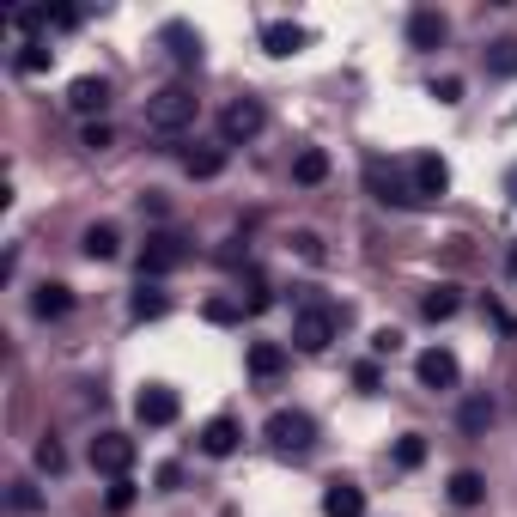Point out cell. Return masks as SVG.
Segmentation results:
<instances>
[{
    "label": "cell",
    "instance_id": "obj_1",
    "mask_svg": "<svg viewBox=\"0 0 517 517\" xmlns=\"http://www.w3.org/2000/svg\"><path fill=\"white\" fill-rule=\"evenodd\" d=\"M335 335H341V311H335V305H323V299H305L299 311H292V341H299L305 353H323Z\"/></svg>",
    "mask_w": 517,
    "mask_h": 517
},
{
    "label": "cell",
    "instance_id": "obj_2",
    "mask_svg": "<svg viewBox=\"0 0 517 517\" xmlns=\"http://www.w3.org/2000/svg\"><path fill=\"white\" fill-rule=\"evenodd\" d=\"M268 445L286 451V457H305V451L317 445V420H311L305 408H274V414H268Z\"/></svg>",
    "mask_w": 517,
    "mask_h": 517
},
{
    "label": "cell",
    "instance_id": "obj_3",
    "mask_svg": "<svg viewBox=\"0 0 517 517\" xmlns=\"http://www.w3.org/2000/svg\"><path fill=\"white\" fill-rule=\"evenodd\" d=\"M195 122V98L189 92H153V98H146V128H153V134H183Z\"/></svg>",
    "mask_w": 517,
    "mask_h": 517
},
{
    "label": "cell",
    "instance_id": "obj_4",
    "mask_svg": "<svg viewBox=\"0 0 517 517\" xmlns=\"http://www.w3.org/2000/svg\"><path fill=\"white\" fill-rule=\"evenodd\" d=\"M92 469L110 475V481H122V475L134 469V438H128V432H98V438H92Z\"/></svg>",
    "mask_w": 517,
    "mask_h": 517
},
{
    "label": "cell",
    "instance_id": "obj_5",
    "mask_svg": "<svg viewBox=\"0 0 517 517\" xmlns=\"http://www.w3.org/2000/svg\"><path fill=\"white\" fill-rule=\"evenodd\" d=\"M262 128H268V110H262L256 98H232L226 110H219V134H226L232 146H238V140H256Z\"/></svg>",
    "mask_w": 517,
    "mask_h": 517
},
{
    "label": "cell",
    "instance_id": "obj_6",
    "mask_svg": "<svg viewBox=\"0 0 517 517\" xmlns=\"http://www.w3.org/2000/svg\"><path fill=\"white\" fill-rule=\"evenodd\" d=\"M414 378H420L426 390H457L463 365H457V353H451V347H426V353L414 359Z\"/></svg>",
    "mask_w": 517,
    "mask_h": 517
},
{
    "label": "cell",
    "instance_id": "obj_7",
    "mask_svg": "<svg viewBox=\"0 0 517 517\" xmlns=\"http://www.w3.org/2000/svg\"><path fill=\"white\" fill-rule=\"evenodd\" d=\"M408 189H414V201H438V195L451 189L445 159H438V153H414V165H408Z\"/></svg>",
    "mask_w": 517,
    "mask_h": 517
},
{
    "label": "cell",
    "instance_id": "obj_8",
    "mask_svg": "<svg viewBox=\"0 0 517 517\" xmlns=\"http://www.w3.org/2000/svg\"><path fill=\"white\" fill-rule=\"evenodd\" d=\"M183 262V244L171 238V232H153L146 238V250H140V280H159V274H171Z\"/></svg>",
    "mask_w": 517,
    "mask_h": 517
},
{
    "label": "cell",
    "instance_id": "obj_9",
    "mask_svg": "<svg viewBox=\"0 0 517 517\" xmlns=\"http://www.w3.org/2000/svg\"><path fill=\"white\" fill-rule=\"evenodd\" d=\"M134 414H140V426H171V420L183 414V402H177V390H165V384H153V390H140V402H134Z\"/></svg>",
    "mask_w": 517,
    "mask_h": 517
},
{
    "label": "cell",
    "instance_id": "obj_10",
    "mask_svg": "<svg viewBox=\"0 0 517 517\" xmlns=\"http://www.w3.org/2000/svg\"><path fill=\"white\" fill-rule=\"evenodd\" d=\"M238 438H244V426H238L232 414H213V420L201 426V451H207V457H232Z\"/></svg>",
    "mask_w": 517,
    "mask_h": 517
},
{
    "label": "cell",
    "instance_id": "obj_11",
    "mask_svg": "<svg viewBox=\"0 0 517 517\" xmlns=\"http://www.w3.org/2000/svg\"><path fill=\"white\" fill-rule=\"evenodd\" d=\"M73 311V292L61 286V280H43L37 292H31V317L37 323H55V317H67Z\"/></svg>",
    "mask_w": 517,
    "mask_h": 517
},
{
    "label": "cell",
    "instance_id": "obj_12",
    "mask_svg": "<svg viewBox=\"0 0 517 517\" xmlns=\"http://www.w3.org/2000/svg\"><path fill=\"white\" fill-rule=\"evenodd\" d=\"M67 104L80 110V116H92V110H104L110 104V80H98V73H80V80L67 86Z\"/></svg>",
    "mask_w": 517,
    "mask_h": 517
},
{
    "label": "cell",
    "instance_id": "obj_13",
    "mask_svg": "<svg viewBox=\"0 0 517 517\" xmlns=\"http://www.w3.org/2000/svg\"><path fill=\"white\" fill-rule=\"evenodd\" d=\"M262 49H268V55H292V49H305V25H292V19H268V25H262Z\"/></svg>",
    "mask_w": 517,
    "mask_h": 517
},
{
    "label": "cell",
    "instance_id": "obj_14",
    "mask_svg": "<svg viewBox=\"0 0 517 517\" xmlns=\"http://www.w3.org/2000/svg\"><path fill=\"white\" fill-rule=\"evenodd\" d=\"M365 177H372L378 201H390V207H414V189H408L402 177H390V171H384V159H372V165H365Z\"/></svg>",
    "mask_w": 517,
    "mask_h": 517
},
{
    "label": "cell",
    "instance_id": "obj_15",
    "mask_svg": "<svg viewBox=\"0 0 517 517\" xmlns=\"http://www.w3.org/2000/svg\"><path fill=\"white\" fill-rule=\"evenodd\" d=\"M80 250H86L92 262H110V256L122 250V232L110 226V219H98V226H86V232H80Z\"/></svg>",
    "mask_w": 517,
    "mask_h": 517
},
{
    "label": "cell",
    "instance_id": "obj_16",
    "mask_svg": "<svg viewBox=\"0 0 517 517\" xmlns=\"http://www.w3.org/2000/svg\"><path fill=\"white\" fill-rule=\"evenodd\" d=\"M408 37H414L420 49H438V43H445V13L414 7V13H408Z\"/></svg>",
    "mask_w": 517,
    "mask_h": 517
},
{
    "label": "cell",
    "instance_id": "obj_17",
    "mask_svg": "<svg viewBox=\"0 0 517 517\" xmlns=\"http://www.w3.org/2000/svg\"><path fill=\"white\" fill-rule=\"evenodd\" d=\"M323 511H329V517H365V493H359L353 481H335V487L323 493Z\"/></svg>",
    "mask_w": 517,
    "mask_h": 517
},
{
    "label": "cell",
    "instance_id": "obj_18",
    "mask_svg": "<svg viewBox=\"0 0 517 517\" xmlns=\"http://www.w3.org/2000/svg\"><path fill=\"white\" fill-rule=\"evenodd\" d=\"M323 177H329V153H323V146H305V153L292 159V183H305V189H317Z\"/></svg>",
    "mask_w": 517,
    "mask_h": 517
},
{
    "label": "cell",
    "instance_id": "obj_19",
    "mask_svg": "<svg viewBox=\"0 0 517 517\" xmlns=\"http://www.w3.org/2000/svg\"><path fill=\"white\" fill-rule=\"evenodd\" d=\"M183 171L189 177H219V171H226V146H195V153H183Z\"/></svg>",
    "mask_w": 517,
    "mask_h": 517
},
{
    "label": "cell",
    "instance_id": "obj_20",
    "mask_svg": "<svg viewBox=\"0 0 517 517\" xmlns=\"http://www.w3.org/2000/svg\"><path fill=\"white\" fill-rule=\"evenodd\" d=\"M165 43H171V55H177L183 67H189V61H201V37H195L183 19H171V25H165Z\"/></svg>",
    "mask_w": 517,
    "mask_h": 517
},
{
    "label": "cell",
    "instance_id": "obj_21",
    "mask_svg": "<svg viewBox=\"0 0 517 517\" xmlns=\"http://www.w3.org/2000/svg\"><path fill=\"white\" fill-rule=\"evenodd\" d=\"M487 73H499V80H511V73H517V37L487 43Z\"/></svg>",
    "mask_w": 517,
    "mask_h": 517
},
{
    "label": "cell",
    "instance_id": "obj_22",
    "mask_svg": "<svg viewBox=\"0 0 517 517\" xmlns=\"http://www.w3.org/2000/svg\"><path fill=\"white\" fill-rule=\"evenodd\" d=\"M481 493H487V481H481L475 469H457V475H451V499H457V505H481Z\"/></svg>",
    "mask_w": 517,
    "mask_h": 517
},
{
    "label": "cell",
    "instance_id": "obj_23",
    "mask_svg": "<svg viewBox=\"0 0 517 517\" xmlns=\"http://www.w3.org/2000/svg\"><path fill=\"white\" fill-rule=\"evenodd\" d=\"M280 365H286V353H280L274 341H256V347H250V372H256V378H274Z\"/></svg>",
    "mask_w": 517,
    "mask_h": 517
},
{
    "label": "cell",
    "instance_id": "obj_24",
    "mask_svg": "<svg viewBox=\"0 0 517 517\" xmlns=\"http://www.w3.org/2000/svg\"><path fill=\"white\" fill-rule=\"evenodd\" d=\"M420 311H426L432 323H445V317H457V292H451V286H438V292H426V299H420Z\"/></svg>",
    "mask_w": 517,
    "mask_h": 517
},
{
    "label": "cell",
    "instance_id": "obj_25",
    "mask_svg": "<svg viewBox=\"0 0 517 517\" xmlns=\"http://www.w3.org/2000/svg\"><path fill=\"white\" fill-rule=\"evenodd\" d=\"M493 426V402L487 396H469L463 402V432H487Z\"/></svg>",
    "mask_w": 517,
    "mask_h": 517
},
{
    "label": "cell",
    "instance_id": "obj_26",
    "mask_svg": "<svg viewBox=\"0 0 517 517\" xmlns=\"http://www.w3.org/2000/svg\"><path fill=\"white\" fill-rule=\"evenodd\" d=\"M128 311H134V317H159V311H165V292H159L153 280H140V292H134Z\"/></svg>",
    "mask_w": 517,
    "mask_h": 517
},
{
    "label": "cell",
    "instance_id": "obj_27",
    "mask_svg": "<svg viewBox=\"0 0 517 517\" xmlns=\"http://www.w3.org/2000/svg\"><path fill=\"white\" fill-rule=\"evenodd\" d=\"M396 463H402V469H420V463H426V438H420V432H408L402 445H396Z\"/></svg>",
    "mask_w": 517,
    "mask_h": 517
},
{
    "label": "cell",
    "instance_id": "obj_28",
    "mask_svg": "<svg viewBox=\"0 0 517 517\" xmlns=\"http://www.w3.org/2000/svg\"><path fill=\"white\" fill-rule=\"evenodd\" d=\"M37 469H43V475H61V469H67V457H61L55 438H43V445H37Z\"/></svg>",
    "mask_w": 517,
    "mask_h": 517
},
{
    "label": "cell",
    "instance_id": "obj_29",
    "mask_svg": "<svg viewBox=\"0 0 517 517\" xmlns=\"http://www.w3.org/2000/svg\"><path fill=\"white\" fill-rule=\"evenodd\" d=\"M43 67H49V49L43 43H25L19 49V73H43Z\"/></svg>",
    "mask_w": 517,
    "mask_h": 517
},
{
    "label": "cell",
    "instance_id": "obj_30",
    "mask_svg": "<svg viewBox=\"0 0 517 517\" xmlns=\"http://www.w3.org/2000/svg\"><path fill=\"white\" fill-rule=\"evenodd\" d=\"M86 146H92V153H104V146H110V122H86V134H80Z\"/></svg>",
    "mask_w": 517,
    "mask_h": 517
},
{
    "label": "cell",
    "instance_id": "obj_31",
    "mask_svg": "<svg viewBox=\"0 0 517 517\" xmlns=\"http://www.w3.org/2000/svg\"><path fill=\"white\" fill-rule=\"evenodd\" d=\"M432 92H438V104H457V98H463V80H457V73H445Z\"/></svg>",
    "mask_w": 517,
    "mask_h": 517
},
{
    "label": "cell",
    "instance_id": "obj_32",
    "mask_svg": "<svg viewBox=\"0 0 517 517\" xmlns=\"http://www.w3.org/2000/svg\"><path fill=\"white\" fill-rule=\"evenodd\" d=\"M292 244H299V256H305V262H317V256H323V244H317V232H299V238H292Z\"/></svg>",
    "mask_w": 517,
    "mask_h": 517
},
{
    "label": "cell",
    "instance_id": "obj_33",
    "mask_svg": "<svg viewBox=\"0 0 517 517\" xmlns=\"http://www.w3.org/2000/svg\"><path fill=\"white\" fill-rule=\"evenodd\" d=\"M13 505H19V511H37V493H31V481H13Z\"/></svg>",
    "mask_w": 517,
    "mask_h": 517
},
{
    "label": "cell",
    "instance_id": "obj_34",
    "mask_svg": "<svg viewBox=\"0 0 517 517\" xmlns=\"http://www.w3.org/2000/svg\"><path fill=\"white\" fill-rule=\"evenodd\" d=\"M207 317H213V323H238V305H226V299H213V305H207Z\"/></svg>",
    "mask_w": 517,
    "mask_h": 517
},
{
    "label": "cell",
    "instance_id": "obj_35",
    "mask_svg": "<svg viewBox=\"0 0 517 517\" xmlns=\"http://www.w3.org/2000/svg\"><path fill=\"white\" fill-rule=\"evenodd\" d=\"M353 384L359 390H378V365H353Z\"/></svg>",
    "mask_w": 517,
    "mask_h": 517
},
{
    "label": "cell",
    "instance_id": "obj_36",
    "mask_svg": "<svg viewBox=\"0 0 517 517\" xmlns=\"http://www.w3.org/2000/svg\"><path fill=\"white\" fill-rule=\"evenodd\" d=\"M396 341H402L396 329H378V335H372V347H378V353H396Z\"/></svg>",
    "mask_w": 517,
    "mask_h": 517
},
{
    "label": "cell",
    "instance_id": "obj_37",
    "mask_svg": "<svg viewBox=\"0 0 517 517\" xmlns=\"http://www.w3.org/2000/svg\"><path fill=\"white\" fill-rule=\"evenodd\" d=\"M505 195H511V201H517V165H511V171H505Z\"/></svg>",
    "mask_w": 517,
    "mask_h": 517
}]
</instances>
